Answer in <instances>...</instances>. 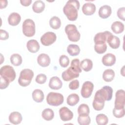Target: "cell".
<instances>
[{
  "label": "cell",
  "mask_w": 125,
  "mask_h": 125,
  "mask_svg": "<svg viewBox=\"0 0 125 125\" xmlns=\"http://www.w3.org/2000/svg\"><path fill=\"white\" fill-rule=\"evenodd\" d=\"M80 6V2L78 0H69L67 1L63 8V12L68 20L74 21L77 20Z\"/></svg>",
  "instance_id": "cell-1"
},
{
  "label": "cell",
  "mask_w": 125,
  "mask_h": 125,
  "mask_svg": "<svg viewBox=\"0 0 125 125\" xmlns=\"http://www.w3.org/2000/svg\"><path fill=\"white\" fill-rule=\"evenodd\" d=\"M34 77V72L30 69H24L20 73L18 79L19 84L22 86L26 87L30 84Z\"/></svg>",
  "instance_id": "cell-2"
},
{
  "label": "cell",
  "mask_w": 125,
  "mask_h": 125,
  "mask_svg": "<svg viewBox=\"0 0 125 125\" xmlns=\"http://www.w3.org/2000/svg\"><path fill=\"white\" fill-rule=\"evenodd\" d=\"M64 101V98L62 94L59 93L51 92L46 97V102L49 105L58 106L62 104Z\"/></svg>",
  "instance_id": "cell-3"
},
{
  "label": "cell",
  "mask_w": 125,
  "mask_h": 125,
  "mask_svg": "<svg viewBox=\"0 0 125 125\" xmlns=\"http://www.w3.org/2000/svg\"><path fill=\"white\" fill-rule=\"evenodd\" d=\"M65 32L67 35L69 41L77 42L80 39L81 35L74 24H68L65 27Z\"/></svg>",
  "instance_id": "cell-4"
},
{
  "label": "cell",
  "mask_w": 125,
  "mask_h": 125,
  "mask_svg": "<svg viewBox=\"0 0 125 125\" xmlns=\"http://www.w3.org/2000/svg\"><path fill=\"white\" fill-rule=\"evenodd\" d=\"M36 26L34 21L30 19L25 20L22 23V32L26 37H33L36 32Z\"/></svg>",
  "instance_id": "cell-5"
},
{
  "label": "cell",
  "mask_w": 125,
  "mask_h": 125,
  "mask_svg": "<svg viewBox=\"0 0 125 125\" xmlns=\"http://www.w3.org/2000/svg\"><path fill=\"white\" fill-rule=\"evenodd\" d=\"M0 76L6 79L11 83L14 81L16 78V75L13 67L10 65H6L0 68Z\"/></svg>",
  "instance_id": "cell-6"
},
{
  "label": "cell",
  "mask_w": 125,
  "mask_h": 125,
  "mask_svg": "<svg viewBox=\"0 0 125 125\" xmlns=\"http://www.w3.org/2000/svg\"><path fill=\"white\" fill-rule=\"evenodd\" d=\"M114 107L117 108H124L125 105V92L123 89L117 90L115 94Z\"/></svg>",
  "instance_id": "cell-7"
},
{
  "label": "cell",
  "mask_w": 125,
  "mask_h": 125,
  "mask_svg": "<svg viewBox=\"0 0 125 125\" xmlns=\"http://www.w3.org/2000/svg\"><path fill=\"white\" fill-rule=\"evenodd\" d=\"M56 39V35L54 32H47L41 37V42L44 46H49L53 44Z\"/></svg>",
  "instance_id": "cell-8"
},
{
  "label": "cell",
  "mask_w": 125,
  "mask_h": 125,
  "mask_svg": "<svg viewBox=\"0 0 125 125\" xmlns=\"http://www.w3.org/2000/svg\"><path fill=\"white\" fill-rule=\"evenodd\" d=\"M94 88L93 83L90 81L85 82L82 86L81 94L84 98H88L91 95Z\"/></svg>",
  "instance_id": "cell-9"
},
{
  "label": "cell",
  "mask_w": 125,
  "mask_h": 125,
  "mask_svg": "<svg viewBox=\"0 0 125 125\" xmlns=\"http://www.w3.org/2000/svg\"><path fill=\"white\" fill-rule=\"evenodd\" d=\"M104 103L105 100L101 97L97 91L95 93L92 103L93 107L96 111H100L104 107Z\"/></svg>",
  "instance_id": "cell-10"
},
{
  "label": "cell",
  "mask_w": 125,
  "mask_h": 125,
  "mask_svg": "<svg viewBox=\"0 0 125 125\" xmlns=\"http://www.w3.org/2000/svg\"><path fill=\"white\" fill-rule=\"evenodd\" d=\"M98 92L105 101H110L112 98L113 89L110 86H104L98 90Z\"/></svg>",
  "instance_id": "cell-11"
},
{
  "label": "cell",
  "mask_w": 125,
  "mask_h": 125,
  "mask_svg": "<svg viewBox=\"0 0 125 125\" xmlns=\"http://www.w3.org/2000/svg\"><path fill=\"white\" fill-rule=\"evenodd\" d=\"M112 33L108 31L104 32H100L96 34L94 38L95 44H103L106 43L108 37Z\"/></svg>",
  "instance_id": "cell-12"
},
{
  "label": "cell",
  "mask_w": 125,
  "mask_h": 125,
  "mask_svg": "<svg viewBox=\"0 0 125 125\" xmlns=\"http://www.w3.org/2000/svg\"><path fill=\"white\" fill-rule=\"evenodd\" d=\"M59 114L61 119L64 122L70 121L73 117V112L68 108L65 106L60 109Z\"/></svg>",
  "instance_id": "cell-13"
},
{
  "label": "cell",
  "mask_w": 125,
  "mask_h": 125,
  "mask_svg": "<svg viewBox=\"0 0 125 125\" xmlns=\"http://www.w3.org/2000/svg\"><path fill=\"white\" fill-rule=\"evenodd\" d=\"M79 76V73L76 72L71 67H69L67 70L63 71L62 74V79L64 81H69Z\"/></svg>",
  "instance_id": "cell-14"
},
{
  "label": "cell",
  "mask_w": 125,
  "mask_h": 125,
  "mask_svg": "<svg viewBox=\"0 0 125 125\" xmlns=\"http://www.w3.org/2000/svg\"><path fill=\"white\" fill-rule=\"evenodd\" d=\"M116 57L112 53H107L102 58L103 64L106 66H111L114 65L116 62Z\"/></svg>",
  "instance_id": "cell-15"
},
{
  "label": "cell",
  "mask_w": 125,
  "mask_h": 125,
  "mask_svg": "<svg viewBox=\"0 0 125 125\" xmlns=\"http://www.w3.org/2000/svg\"><path fill=\"white\" fill-rule=\"evenodd\" d=\"M96 11V6L94 4L91 2L84 3L82 6V12L86 16L93 15Z\"/></svg>",
  "instance_id": "cell-16"
},
{
  "label": "cell",
  "mask_w": 125,
  "mask_h": 125,
  "mask_svg": "<svg viewBox=\"0 0 125 125\" xmlns=\"http://www.w3.org/2000/svg\"><path fill=\"white\" fill-rule=\"evenodd\" d=\"M38 63L41 66L45 67L48 66L50 63L49 56L45 53L40 54L37 58Z\"/></svg>",
  "instance_id": "cell-17"
},
{
  "label": "cell",
  "mask_w": 125,
  "mask_h": 125,
  "mask_svg": "<svg viewBox=\"0 0 125 125\" xmlns=\"http://www.w3.org/2000/svg\"><path fill=\"white\" fill-rule=\"evenodd\" d=\"M62 83L60 79L57 77H52L49 80V87L54 90H58L62 88Z\"/></svg>",
  "instance_id": "cell-18"
},
{
  "label": "cell",
  "mask_w": 125,
  "mask_h": 125,
  "mask_svg": "<svg viewBox=\"0 0 125 125\" xmlns=\"http://www.w3.org/2000/svg\"><path fill=\"white\" fill-rule=\"evenodd\" d=\"M106 41L110 47L113 49H117L120 46V39L117 36L113 35L112 34H111L108 37Z\"/></svg>",
  "instance_id": "cell-19"
},
{
  "label": "cell",
  "mask_w": 125,
  "mask_h": 125,
  "mask_svg": "<svg viewBox=\"0 0 125 125\" xmlns=\"http://www.w3.org/2000/svg\"><path fill=\"white\" fill-rule=\"evenodd\" d=\"M112 13L111 8L110 6L104 5L101 6L99 10V16L100 18L105 19L108 18Z\"/></svg>",
  "instance_id": "cell-20"
},
{
  "label": "cell",
  "mask_w": 125,
  "mask_h": 125,
  "mask_svg": "<svg viewBox=\"0 0 125 125\" xmlns=\"http://www.w3.org/2000/svg\"><path fill=\"white\" fill-rule=\"evenodd\" d=\"M21 21V17L19 14L16 12L10 14L8 18V23L12 26H16L19 24Z\"/></svg>",
  "instance_id": "cell-21"
},
{
  "label": "cell",
  "mask_w": 125,
  "mask_h": 125,
  "mask_svg": "<svg viewBox=\"0 0 125 125\" xmlns=\"http://www.w3.org/2000/svg\"><path fill=\"white\" fill-rule=\"evenodd\" d=\"M22 116L19 112H13L11 113L9 116V122L14 125H18L20 124L22 121Z\"/></svg>",
  "instance_id": "cell-22"
},
{
  "label": "cell",
  "mask_w": 125,
  "mask_h": 125,
  "mask_svg": "<svg viewBox=\"0 0 125 125\" xmlns=\"http://www.w3.org/2000/svg\"><path fill=\"white\" fill-rule=\"evenodd\" d=\"M26 47L28 51L31 53L37 52L40 48L39 42L35 40L28 41L26 44Z\"/></svg>",
  "instance_id": "cell-23"
},
{
  "label": "cell",
  "mask_w": 125,
  "mask_h": 125,
  "mask_svg": "<svg viewBox=\"0 0 125 125\" xmlns=\"http://www.w3.org/2000/svg\"><path fill=\"white\" fill-rule=\"evenodd\" d=\"M124 24L119 21H116L114 22L111 26V30L115 34H120L122 33L124 30Z\"/></svg>",
  "instance_id": "cell-24"
},
{
  "label": "cell",
  "mask_w": 125,
  "mask_h": 125,
  "mask_svg": "<svg viewBox=\"0 0 125 125\" xmlns=\"http://www.w3.org/2000/svg\"><path fill=\"white\" fill-rule=\"evenodd\" d=\"M45 8V4L42 0L35 1L32 5L33 11L36 13H42Z\"/></svg>",
  "instance_id": "cell-25"
},
{
  "label": "cell",
  "mask_w": 125,
  "mask_h": 125,
  "mask_svg": "<svg viewBox=\"0 0 125 125\" xmlns=\"http://www.w3.org/2000/svg\"><path fill=\"white\" fill-rule=\"evenodd\" d=\"M32 98L34 101L37 103H41L44 99V94L43 92L39 89L34 90L32 92Z\"/></svg>",
  "instance_id": "cell-26"
},
{
  "label": "cell",
  "mask_w": 125,
  "mask_h": 125,
  "mask_svg": "<svg viewBox=\"0 0 125 125\" xmlns=\"http://www.w3.org/2000/svg\"><path fill=\"white\" fill-rule=\"evenodd\" d=\"M115 77V72L111 69H107L104 70L103 74V80L106 82H111Z\"/></svg>",
  "instance_id": "cell-27"
},
{
  "label": "cell",
  "mask_w": 125,
  "mask_h": 125,
  "mask_svg": "<svg viewBox=\"0 0 125 125\" xmlns=\"http://www.w3.org/2000/svg\"><path fill=\"white\" fill-rule=\"evenodd\" d=\"M80 65V67L86 72L89 71L93 67V62L91 60L88 59H85L82 61Z\"/></svg>",
  "instance_id": "cell-28"
},
{
  "label": "cell",
  "mask_w": 125,
  "mask_h": 125,
  "mask_svg": "<svg viewBox=\"0 0 125 125\" xmlns=\"http://www.w3.org/2000/svg\"><path fill=\"white\" fill-rule=\"evenodd\" d=\"M68 53L71 56H76L79 54L80 52V48L78 45L69 44L67 48Z\"/></svg>",
  "instance_id": "cell-29"
},
{
  "label": "cell",
  "mask_w": 125,
  "mask_h": 125,
  "mask_svg": "<svg viewBox=\"0 0 125 125\" xmlns=\"http://www.w3.org/2000/svg\"><path fill=\"white\" fill-rule=\"evenodd\" d=\"M80 100V98L78 95L75 93H72L69 95L66 100L67 104L70 106H74L78 103Z\"/></svg>",
  "instance_id": "cell-30"
},
{
  "label": "cell",
  "mask_w": 125,
  "mask_h": 125,
  "mask_svg": "<svg viewBox=\"0 0 125 125\" xmlns=\"http://www.w3.org/2000/svg\"><path fill=\"white\" fill-rule=\"evenodd\" d=\"M42 118L45 120L50 121L53 119L54 116V113L51 109L45 108L42 111Z\"/></svg>",
  "instance_id": "cell-31"
},
{
  "label": "cell",
  "mask_w": 125,
  "mask_h": 125,
  "mask_svg": "<svg viewBox=\"0 0 125 125\" xmlns=\"http://www.w3.org/2000/svg\"><path fill=\"white\" fill-rule=\"evenodd\" d=\"M49 25L50 27L54 29H59L61 25V20L56 16L52 17L49 21Z\"/></svg>",
  "instance_id": "cell-32"
},
{
  "label": "cell",
  "mask_w": 125,
  "mask_h": 125,
  "mask_svg": "<svg viewBox=\"0 0 125 125\" xmlns=\"http://www.w3.org/2000/svg\"><path fill=\"white\" fill-rule=\"evenodd\" d=\"M11 63L15 66L20 65L22 62L21 56L19 54H13L10 57Z\"/></svg>",
  "instance_id": "cell-33"
},
{
  "label": "cell",
  "mask_w": 125,
  "mask_h": 125,
  "mask_svg": "<svg viewBox=\"0 0 125 125\" xmlns=\"http://www.w3.org/2000/svg\"><path fill=\"white\" fill-rule=\"evenodd\" d=\"M77 111L79 115H89L90 112L88 106L85 104H80L78 107Z\"/></svg>",
  "instance_id": "cell-34"
},
{
  "label": "cell",
  "mask_w": 125,
  "mask_h": 125,
  "mask_svg": "<svg viewBox=\"0 0 125 125\" xmlns=\"http://www.w3.org/2000/svg\"><path fill=\"white\" fill-rule=\"evenodd\" d=\"M96 121L98 125H105L108 123V119L105 114H99L96 116Z\"/></svg>",
  "instance_id": "cell-35"
},
{
  "label": "cell",
  "mask_w": 125,
  "mask_h": 125,
  "mask_svg": "<svg viewBox=\"0 0 125 125\" xmlns=\"http://www.w3.org/2000/svg\"><path fill=\"white\" fill-rule=\"evenodd\" d=\"M77 121L80 125H88L91 122L89 115H79Z\"/></svg>",
  "instance_id": "cell-36"
},
{
  "label": "cell",
  "mask_w": 125,
  "mask_h": 125,
  "mask_svg": "<svg viewBox=\"0 0 125 125\" xmlns=\"http://www.w3.org/2000/svg\"><path fill=\"white\" fill-rule=\"evenodd\" d=\"M80 63V60L78 59H73L71 61V66L70 67L76 72L80 73L82 72V69L81 68Z\"/></svg>",
  "instance_id": "cell-37"
},
{
  "label": "cell",
  "mask_w": 125,
  "mask_h": 125,
  "mask_svg": "<svg viewBox=\"0 0 125 125\" xmlns=\"http://www.w3.org/2000/svg\"><path fill=\"white\" fill-rule=\"evenodd\" d=\"M113 115L117 118H121L125 116V107L121 108H117L114 107L113 111Z\"/></svg>",
  "instance_id": "cell-38"
},
{
  "label": "cell",
  "mask_w": 125,
  "mask_h": 125,
  "mask_svg": "<svg viewBox=\"0 0 125 125\" xmlns=\"http://www.w3.org/2000/svg\"><path fill=\"white\" fill-rule=\"evenodd\" d=\"M107 49V45L106 43L103 44H95L94 50L98 54H103Z\"/></svg>",
  "instance_id": "cell-39"
},
{
  "label": "cell",
  "mask_w": 125,
  "mask_h": 125,
  "mask_svg": "<svg viewBox=\"0 0 125 125\" xmlns=\"http://www.w3.org/2000/svg\"><path fill=\"white\" fill-rule=\"evenodd\" d=\"M59 63L60 65L63 68L66 67L69 64V59L65 55H62L59 58Z\"/></svg>",
  "instance_id": "cell-40"
},
{
  "label": "cell",
  "mask_w": 125,
  "mask_h": 125,
  "mask_svg": "<svg viewBox=\"0 0 125 125\" xmlns=\"http://www.w3.org/2000/svg\"><path fill=\"white\" fill-rule=\"evenodd\" d=\"M47 80L46 76L44 74H40L36 78V82L39 84L44 83Z\"/></svg>",
  "instance_id": "cell-41"
},
{
  "label": "cell",
  "mask_w": 125,
  "mask_h": 125,
  "mask_svg": "<svg viewBox=\"0 0 125 125\" xmlns=\"http://www.w3.org/2000/svg\"><path fill=\"white\" fill-rule=\"evenodd\" d=\"M0 89H5L6 88H7L10 82L6 80V79L2 77H0Z\"/></svg>",
  "instance_id": "cell-42"
},
{
  "label": "cell",
  "mask_w": 125,
  "mask_h": 125,
  "mask_svg": "<svg viewBox=\"0 0 125 125\" xmlns=\"http://www.w3.org/2000/svg\"><path fill=\"white\" fill-rule=\"evenodd\" d=\"M79 87V82L77 80H74L71 81L69 84V88L71 90H76Z\"/></svg>",
  "instance_id": "cell-43"
},
{
  "label": "cell",
  "mask_w": 125,
  "mask_h": 125,
  "mask_svg": "<svg viewBox=\"0 0 125 125\" xmlns=\"http://www.w3.org/2000/svg\"><path fill=\"white\" fill-rule=\"evenodd\" d=\"M125 8L124 7L119 8L117 11V14L118 18L123 20V21H125Z\"/></svg>",
  "instance_id": "cell-44"
},
{
  "label": "cell",
  "mask_w": 125,
  "mask_h": 125,
  "mask_svg": "<svg viewBox=\"0 0 125 125\" xmlns=\"http://www.w3.org/2000/svg\"><path fill=\"white\" fill-rule=\"evenodd\" d=\"M0 39L1 40H6L9 38V34L8 33L4 30L0 29Z\"/></svg>",
  "instance_id": "cell-45"
},
{
  "label": "cell",
  "mask_w": 125,
  "mask_h": 125,
  "mask_svg": "<svg viewBox=\"0 0 125 125\" xmlns=\"http://www.w3.org/2000/svg\"><path fill=\"white\" fill-rule=\"evenodd\" d=\"M21 4L24 6H28L30 5L32 2L31 0H20Z\"/></svg>",
  "instance_id": "cell-46"
},
{
  "label": "cell",
  "mask_w": 125,
  "mask_h": 125,
  "mask_svg": "<svg viewBox=\"0 0 125 125\" xmlns=\"http://www.w3.org/2000/svg\"><path fill=\"white\" fill-rule=\"evenodd\" d=\"M8 4V1L6 0H0V9L4 8L6 7Z\"/></svg>",
  "instance_id": "cell-47"
}]
</instances>
